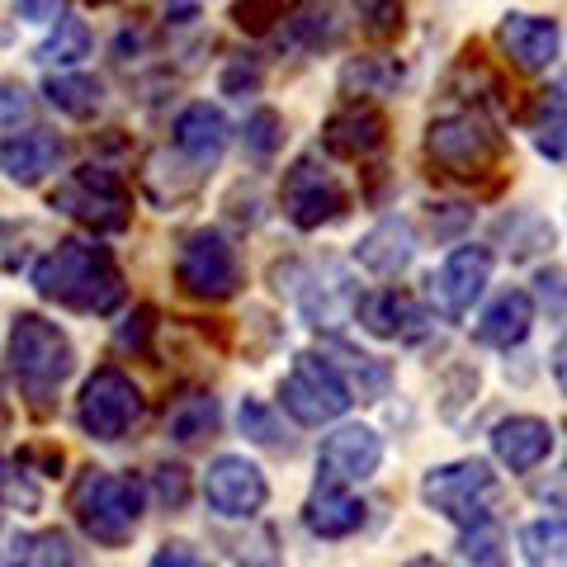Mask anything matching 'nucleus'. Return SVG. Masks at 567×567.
<instances>
[{
	"instance_id": "3c124183",
	"label": "nucleus",
	"mask_w": 567,
	"mask_h": 567,
	"mask_svg": "<svg viewBox=\"0 0 567 567\" xmlns=\"http://www.w3.org/2000/svg\"><path fill=\"white\" fill-rule=\"evenodd\" d=\"M10 421V398H6V374H0V425Z\"/></svg>"
},
{
	"instance_id": "6e6552de",
	"label": "nucleus",
	"mask_w": 567,
	"mask_h": 567,
	"mask_svg": "<svg viewBox=\"0 0 567 567\" xmlns=\"http://www.w3.org/2000/svg\"><path fill=\"white\" fill-rule=\"evenodd\" d=\"M175 284H181L185 298H199V303H227V298H237L241 289L237 246L218 227L189 233L181 241V256H175Z\"/></svg>"
},
{
	"instance_id": "4c0bfd02",
	"label": "nucleus",
	"mask_w": 567,
	"mask_h": 567,
	"mask_svg": "<svg viewBox=\"0 0 567 567\" xmlns=\"http://www.w3.org/2000/svg\"><path fill=\"white\" fill-rule=\"evenodd\" d=\"M241 147H246V156H256V162H270L284 147V118L275 110H256L241 128Z\"/></svg>"
},
{
	"instance_id": "dca6fc26",
	"label": "nucleus",
	"mask_w": 567,
	"mask_h": 567,
	"mask_svg": "<svg viewBox=\"0 0 567 567\" xmlns=\"http://www.w3.org/2000/svg\"><path fill=\"white\" fill-rule=\"evenodd\" d=\"M227 137H233V128H227L223 110H213L208 100H194L181 110V118H175L171 128V142H175V156L181 162H189L199 175H213L227 152Z\"/></svg>"
},
{
	"instance_id": "393cba45",
	"label": "nucleus",
	"mask_w": 567,
	"mask_h": 567,
	"mask_svg": "<svg viewBox=\"0 0 567 567\" xmlns=\"http://www.w3.org/2000/svg\"><path fill=\"white\" fill-rule=\"evenodd\" d=\"M204 181L208 175H199L189 162H181V156H171V152H152L147 166H142V189H147V199L162 204V208H175V204L194 199Z\"/></svg>"
},
{
	"instance_id": "b1692460",
	"label": "nucleus",
	"mask_w": 567,
	"mask_h": 567,
	"mask_svg": "<svg viewBox=\"0 0 567 567\" xmlns=\"http://www.w3.org/2000/svg\"><path fill=\"white\" fill-rule=\"evenodd\" d=\"M303 525L317 539H350L364 525V502H354L350 487L317 483L312 496L303 502Z\"/></svg>"
},
{
	"instance_id": "aec40b11",
	"label": "nucleus",
	"mask_w": 567,
	"mask_h": 567,
	"mask_svg": "<svg viewBox=\"0 0 567 567\" xmlns=\"http://www.w3.org/2000/svg\"><path fill=\"white\" fill-rule=\"evenodd\" d=\"M62 162V137L48 133V128H24V133H10L0 142V171H6V181L14 185H43L52 171Z\"/></svg>"
},
{
	"instance_id": "f8f14e48",
	"label": "nucleus",
	"mask_w": 567,
	"mask_h": 567,
	"mask_svg": "<svg viewBox=\"0 0 567 567\" xmlns=\"http://www.w3.org/2000/svg\"><path fill=\"white\" fill-rule=\"evenodd\" d=\"M204 502L223 520H256L270 502V483L246 454H218L204 473Z\"/></svg>"
},
{
	"instance_id": "cd10ccee",
	"label": "nucleus",
	"mask_w": 567,
	"mask_h": 567,
	"mask_svg": "<svg viewBox=\"0 0 567 567\" xmlns=\"http://www.w3.org/2000/svg\"><path fill=\"white\" fill-rule=\"evenodd\" d=\"M218 425H223L218 398H213V393H185L181 402L171 406V416H166V435L175 440V445H199V440L218 435Z\"/></svg>"
},
{
	"instance_id": "ea45409f",
	"label": "nucleus",
	"mask_w": 567,
	"mask_h": 567,
	"mask_svg": "<svg viewBox=\"0 0 567 567\" xmlns=\"http://www.w3.org/2000/svg\"><path fill=\"white\" fill-rule=\"evenodd\" d=\"M0 506H24V511H39V487L24 477L20 464H10L0 454Z\"/></svg>"
},
{
	"instance_id": "49530a36",
	"label": "nucleus",
	"mask_w": 567,
	"mask_h": 567,
	"mask_svg": "<svg viewBox=\"0 0 567 567\" xmlns=\"http://www.w3.org/2000/svg\"><path fill=\"white\" fill-rule=\"evenodd\" d=\"M33 464H39L48 477H58V468H62V450H58V445H29V450H20V468L29 473Z\"/></svg>"
},
{
	"instance_id": "09e8293b",
	"label": "nucleus",
	"mask_w": 567,
	"mask_h": 567,
	"mask_svg": "<svg viewBox=\"0 0 567 567\" xmlns=\"http://www.w3.org/2000/svg\"><path fill=\"white\" fill-rule=\"evenodd\" d=\"M260 85V66H227L223 71V95H246V91H256Z\"/></svg>"
},
{
	"instance_id": "412c9836",
	"label": "nucleus",
	"mask_w": 567,
	"mask_h": 567,
	"mask_svg": "<svg viewBox=\"0 0 567 567\" xmlns=\"http://www.w3.org/2000/svg\"><path fill=\"white\" fill-rule=\"evenodd\" d=\"M412 256H416V233H412V223L406 218H398V213L379 218L360 237V246H354V260H360L369 275H379V279H398L406 265H412Z\"/></svg>"
},
{
	"instance_id": "c85d7f7f",
	"label": "nucleus",
	"mask_w": 567,
	"mask_h": 567,
	"mask_svg": "<svg viewBox=\"0 0 567 567\" xmlns=\"http://www.w3.org/2000/svg\"><path fill=\"white\" fill-rule=\"evenodd\" d=\"M6 567H76V548L62 529H39V535H10Z\"/></svg>"
},
{
	"instance_id": "a211bd4d",
	"label": "nucleus",
	"mask_w": 567,
	"mask_h": 567,
	"mask_svg": "<svg viewBox=\"0 0 567 567\" xmlns=\"http://www.w3.org/2000/svg\"><path fill=\"white\" fill-rule=\"evenodd\" d=\"M388 142V118L374 104H346L322 123V147L341 162H364Z\"/></svg>"
},
{
	"instance_id": "423d86ee",
	"label": "nucleus",
	"mask_w": 567,
	"mask_h": 567,
	"mask_svg": "<svg viewBox=\"0 0 567 567\" xmlns=\"http://www.w3.org/2000/svg\"><path fill=\"white\" fill-rule=\"evenodd\" d=\"M350 402H354V393L322 350H298L293 369L279 379V406L298 425H327L336 416H346Z\"/></svg>"
},
{
	"instance_id": "a878e982",
	"label": "nucleus",
	"mask_w": 567,
	"mask_h": 567,
	"mask_svg": "<svg viewBox=\"0 0 567 567\" xmlns=\"http://www.w3.org/2000/svg\"><path fill=\"white\" fill-rule=\"evenodd\" d=\"M327 360L341 369L346 388H350V393H360L364 402H379V398H388V388H393V369H388L383 360H374V354L346 346V341H331Z\"/></svg>"
},
{
	"instance_id": "5fc2aeb1",
	"label": "nucleus",
	"mask_w": 567,
	"mask_h": 567,
	"mask_svg": "<svg viewBox=\"0 0 567 567\" xmlns=\"http://www.w3.org/2000/svg\"><path fill=\"white\" fill-rule=\"evenodd\" d=\"M85 6H114V0H85Z\"/></svg>"
},
{
	"instance_id": "58836bf2",
	"label": "nucleus",
	"mask_w": 567,
	"mask_h": 567,
	"mask_svg": "<svg viewBox=\"0 0 567 567\" xmlns=\"http://www.w3.org/2000/svg\"><path fill=\"white\" fill-rule=\"evenodd\" d=\"M354 10H360V20H364V29L374 33V39H398L402 24H406L402 0H354Z\"/></svg>"
},
{
	"instance_id": "473e14b6",
	"label": "nucleus",
	"mask_w": 567,
	"mask_h": 567,
	"mask_svg": "<svg viewBox=\"0 0 567 567\" xmlns=\"http://www.w3.org/2000/svg\"><path fill=\"white\" fill-rule=\"evenodd\" d=\"M529 137H535L539 156H548L554 166H563V85L539 91L535 110H529Z\"/></svg>"
},
{
	"instance_id": "9b49d317",
	"label": "nucleus",
	"mask_w": 567,
	"mask_h": 567,
	"mask_svg": "<svg viewBox=\"0 0 567 567\" xmlns=\"http://www.w3.org/2000/svg\"><path fill=\"white\" fill-rule=\"evenodd\" d=\"M270 275H289L293 279L298 308H303V317L317 331L336 336L354 317V303H360V284H354L346 265H336V260L322 265V275H303V279H298V265H275Z\"/></svg>"
},
{
	"instance_id": "c03bdc74",
	"label": "nucleus",
	"mask_w": 567,
	"mask_h": 567,
	"mask_svg": "<svg viewBox=\"0 0 567 567\" xmlns=\"http://www.w3.org/2000/svg\"><path fill=\"white\" fill-rule=\"evenodd\" d=\"M147 567H213V563H208L189 539H166V544L152 554Z\"/></svg>"
},
{
	"instance_id": "20e7f679",
	"label": "nucleus",
	"mask_w": 567,
	"mask_h": 567,
	"mask_svg": "<svg viewBox=\"0 0 567 567\" xmlns=\"http://www.w3.org/2000/svg\"><path fill=\"white\" fill-rule=\"evenodd\" d=\"M425 162L445 181H487L506 166V137L483 110H454L425 123Z\"/></svg>"
},
{
	"instance_id": "7ed1b4c3",
	"label": "nucleus",
	"mask_w": 567,
	"mask_h": 567,
	"mask_svg": "<svg viewBox=\"0 0 567 567\" xmlns=\"http://www.w3.org/2000/svg\"><path fill=\"white\" fill-rule=\"evenodd\" d=\"M10 369H14V379H20V393L29 398L33 416H48L58 388L76 374V346H71V336L58 322H48L43 312H14Z\"/></svg>"
},
{
	"instance_id": "9d476101",
	"label": "nucleus",
	"mask_w": 567,
	"mask_h": 567,
	"mask_svg": "<svg viewBox=\"0 0 567 567\" xmlns=\"http://www.w3.org/2000/svg\"><path fill=\"white\" fill-rule=\"evenodd\" d=\"M492 496H496V473L487 458H454V464H440L421 477V502L450 525H468L487 516Z\"/></svg>"
},
{
	"instance_id": "c756f323",
	"label": "nucleus",
	"mask_w": 567,
	"mask_h": 567,
	"mask_svg": "<svg viewBox=\"0 0 567 567\" xmlns=\"http://www.w3.org/2000/svg\"><path fill=\"white\" fill-rule=\"evenodd\" d=\"M58 29L48 33V39L33 48V58H39L43 66H58V71H71L76 62L91 58V24L85 20H71V14H62V20H52Z\"/></svg>"
},
{
	"instance_id": "603ef678",
	"label": "nucleus",
	"mask_w": 567,
	"mask_h": 567,
	"mask_svg": "<svg viewBox=\"0 0 567 567\" xmlns=\"http://www.w3.org/2000/svg\"><path fill=\"white\" fill-rule=\"evenodd\" d=\"M554 379H558V388H563V341L554 346Z\"/></svg>"
},
{
	"instance_id": "864d4df0",
	"label": "nucleus",
	"mask_w": 567,
	"mask_h": 567,
	"mask_svg": "<svg viewBox=\"0 0 567 567\" xmlns=\"http://www.w3.org/2000/svg\"><path fill=\"white\" fill-rule=\"evenodd\" d=\"M406 567H445V563H435V558H425V554H421V558H412Z\"/></svg>"
},
{
	"instance_id": "2f4dec72",
	"label": "nucleus",
	"mask_w": 567,
	"mask_h": 567,
	"mask_svg": "<svg viewBox=\"0 0 567 567\" xmlns=\"http://www.w3.org/2000/svg\"><path fill=\"white\" fill-rule=\"evenodd\" d=\"M458 548H464V558L473 567H511V544H506V529L502 520L492 516H477L464 525V539H458Z\"/></svg>"
},
{
	"instance_id": "ddd939ff",
	"label": "nucleus",
	"mask_w": 567,
	"mask_h": 567,
	"mask_svg": "<svg viewBox=\"0 0 567 567\" xmlns=\"http://www.w3.org/2000/svg\"><path fill=\"white\" fill-rule=\"evenodd\" d=\"M487 284H492V251L487 246H473V241L454 246V251L440 260V270L431 275V303L445 312L450 322H464Z\"/></svg>"
},
{
	"instance_id": "4468645a",
	"label": "nucleus",
	"mask_w": 567,
	"mask_h": 567,
	"mask_svg": "<svg viewBox=\"0 0 567 567\" xmlns=\"http://www.w3.org/2000/svg\"><path fill=\"white\" fill-rule=\"evenodd\" d=\"M383 464V435L374 425H336V431L322 440L317 450V483H336V487H354V483H369Z\"/></svg>"
},
{
	"instance_id": "37998d69",
	"label": "nucleus",
	"mask_w": 567,
	"mask_h": 567,
	"mask_svg": "<svg viewBox=\"0 0 567 567\" xmlns=\"http://www.w3.org/2000/svg\"><path fill=\"white\" fill-rule=\"evenodd\" d=\"M152 331H156V308L142 303L137 312H128V322L118 327V346H123V350H133V354H147Z\"/></svg>"
},
{
	"instance_id": "4be33fe9",
	"label": "nucleus",
	"mask_w": 567,
	"mask_h": 567,
	"mask_svg": "<svg viewBox=\"0 0 567 567\" xmlns=\"http://www.w3.org/2000/svg\"><path fill=\"white\" fill-rule=\"evenodd\" d=\"M529 327H535V293H525V289H506V293H496L487 312L477 317V327H473V341L477 346H492V350H516Z\"/></svg>"
},
{
	"instance_id": "f257e3e1",
	"label": "nucleus",
	"mask_w": 567,
	"mask_h": 567,
	"mask_svg": "<svg viewBox=\"0 0 567 567\" xmlns=\"http://www.w3.org/2000/svg\"><path fill=\"white\" fill-rule=\"evenodd\" d=\"M29 284L43 303H58L81 317H110L128 298V284H123L114 251L81 237H62L52 251H43L39 265L29 270Z\"/></svg>"
},
{
	"instance_id": "e433bc0d",
	"label": "nucleus",
	"mask_w": 567,
	"mask_h": 567,
	"mask_svg": "<svg viewBox=\"0 0 567 567\" xmlns=\"http://www.w3.org/2000/svg\"><path fill=\"white\" fill-rule=\"evenodd\" d=\"M241 435L251 440V445H265V450H289V435H284V421L275 406H265L260 398H241Z\"/></svg>"
},
{
	"instance_id": "1a4fd4ad",
	"label": "nucleus",
	"mask_w": 567,
	"mask_h": 567,
	"mask_svg": "<svg viewBox=\"0 0 567 567\" xmlns=\"http://www.w3.org/2000/svg\"><path fill=\"white\" fill-rule=\"evenodd\" d=\"M142 421V393L137 383L123 374L118 364H100L91 379H85L81 398H76V425L81 435L100 440V445H114Z\"/></svg>"
},
{
	"instance_id": "6ab92c4d",
	"label": "nucleus",
	"mask_w": 567,
	"mask_h": 567,
	"mask_svg": "<svg viewBox=\"0 0 567 567\" xmlns=\"http://www.w3.org/2000/svg\"><path fill=\"white\" fill-rule=\"evenodd\" d=\"M558 445V431L548 425L544 416H506V421H496V431H492V454L502 458V464L511 473H535L548 454H554Z\"/></svg>"
},
{
	"instance_id": "c9c22d12",
	"label": "nucleus",
	"mask_w": 567,
	"mask_h": 567,
	"mask_svg": "<svg viewBox=\"0 0 567 567\" xmlns=\"http://www.w3.org/2000/svg\"><path fill=\"white\" fill-rule=\"evenodd\" d=\"M563 544H567L563 516L529 520V525L520 529V554H525L529 567H558V563H563Z\"/></svg>"
},
{
	"instance_id": "de8ad7c7",
	"label": "nucleus",
	"mask_w": 567,
	"mask_h": 567,
	"mask_svg": "<svg viewBox=\"0 0 567 567\" xmlns=\"http://www.w3.org/2000/svg\"><path fill=\"white\" fill-rule=\"evenodd\" d=\"M539 298H544V303H554V322H558V317H563V270H558V265H548V270H539Z\"/></svg>"
},
{
	"instance_id": "0eeeda50",
	"label": "nucleus",
	"mask_w": 567,
	"mask_h": 567,
	"mask_svg": "<svg viewBox=\"0 0 567 567\" xmlns=\"http://www.w3.org/2000/svg\"><path fill=\"white\" fill-rule=\"evenodd\" d=\"M279 208H284V218H289L298 233H322V227L346 218L350 194L327 171L322 156L303 152L289 171H284V181H279Z\"/></svg>"
},
{
	"instance_id": "8fccbe9b",
	"label": "nucleus",
	"mask_w": 567,
	"mask_h": 567,
	"mask_svg": "<svg viewBox=\"0 0 567 567\" xmlns=\"http://www.w3.org/2000/svg\"><path fill=\"white\" fill-rule=\"evenodd\" d=\"M24 95L29 91H24V85H14V81L0 85V118H24L29 114V100Z\"/></svg>"
},
{
	"instance_id": "7c9ffc66",
	"label": "nucleus",
	"mask_w": 567,
	"mask_h": 567,
	"mask_svg": "<svg viewBox=\"0 0 567 567\" xmlns=\"http://www.w3.org/2000/svg\"><path fill=\"white\" fill-rule=\"evenodd\" d=\"M402 81H406V71L398 58H360V62H346L341 71L346 95H398Z\"/></svg>"
},
{
	"instance_id": "f704fd0d",
	"label": "nucleus",
	"mask_w": 567,
	"mask_h": 567,
	"mask_svg": "<svg viewBox=\"0 0 567 567\" xmlns=\"http://www.w3.org/2000/svg\"><path fill=\"white\" fill-rule=\"evenodd\" d=\"M227 558L237 567H284V548H279V529L275 525H251L246 535H223Z\"/></svg>"
},
{
	"instance_id": "39448f33",
	"label": "nucleus",
	"mask_w": 567,
	"mask_h": 567,
	"mask_svg": "<svg viewBox=\"0 0 567 567\" xmlns=\"http://www.w3.org/2000/svg\"><path fill=\"white\" fill-rule=\"evenodd\" d=\"M52 208L91 233H123L133 223V189L110 166H81L52 189Z\"/></svg>"
},
{
	"instance_id": "a18cd8bd",
	"label": "nucleus",
	"mask_w": 567,
	"mask_h": 567,
	"mask_svg": "<svg viewBox=\"0 0 567 567\" xmlns=\"http://www.w3.org/2000/svg\"><path fill=\"white\" fill-rule=\"evenodd\" d=\"M14 14L24 24H52L66 14V0H14Z\"/></svg>"
},
{
	"instance_id": "5701e85b",
	"label": "nucleus",
	"mask_w": 567,
	"mask_h": 567,
	"mask_svg": "<svg viewBox=\"0 0 567 567\" xmlns=\"http://www.w3.org/2000/svg\"><path fill=\"white\" fill-rule=\"evenodd\" d=\"M341 6L336 0H293V10L284 14V43L298 52H327L341 43Z\"/></svg>"
},
{
	"instance_id": "2eb2a0df",
	"label": "nucleus",
	"mask_w": 567,
	"mask_h": 567,
	"mask_svg": "<svg viewBox=\"0 0 567 567\" xmlns=\"http://www.w3.org/2000/svg\"><path fill=\"white\" fill-rule=\"evenodd\" d=\"M496 43L511 58V66L520 71H548L558 66V52H563V24L554 14H525V10H511L502 24H496Z\"/></svg>"
},
{
	"instance_id": "bb28decb",
	"label": "nucleus",
	"mask_w": 567,
	"mask_h": 567,
	"mask_svg": "<svg viewBox=\"0 0 567 567\" xmlns=\"http://www.w3.org/2000/svg\"><path fill=\"white\" fill-rule=\"evenodd\" d=\"M43 95H48V104H52L58 114L85 123V118H95V114H100L104 85H100L95 76H85V71H58V76H48V81H43Z\"/></svg>"
},
{
	"instance_id": "79ce46f5",
	"label": "nucleus",
	"mask_w": 567,
	"mask_h": 567,
	"mask_svg": "<svg viewBox=\"0 0 567 567\" xmlns=\"http://www.w3.org/2000/svg\"><path fill=\"white\" fill-rule=\"evenodd\" d=\"M152 487H156V502H162L166 511H185V502H189V473L181 464H156Z\"/></svg>"
},
{
	"instance_id": "f3484780",
	"label": "nucleus",
	"mask_w": 567,
	"mask_h": 567,
	"mask_svg": "<svg viewBox=\"0 0 567 567\" xmlns=\"http://www.w3.org/2000/svg\"><path fill=\"white\" fill-rule=\"evenodd\" d=\"M354 317H360L364 331L379 336V341H416L421 331H431V312L402 289L364 293L360 303H354Z\"/></svg>"
},
{
	"instance_id": "a19ab883",
	"label": "nucleus",
	"mask_w": 567,
	"mask_h": 567,
	"mask_svg": "<svg viewBox=\"0 0 567 567\" xmlns=\"http://www.w3.org/2000/svg\"><path fill=\"white\" fill-rule=\"evenodd\" d=\"M233 20L241 33H270L284 20V0H237Z\"/></svg>"
},
{
	"instance_id": "72a5a7b5",
	"label": "nucleus",
	"mask_w": 567,
	"mask_h": 567,
	"mask_svg": "<svg viewBox=\"0 0 567 567\" xmlns=\"http://www.w3.org/2000/svg\"><path fill=\"white\" fill-rule=\"evenodd\" d=\"M502 241H506L511 260H529L554 246V227H548L535 208H520V213H511V218H502Z\"/></svg>"
},
{
	"instance_id": "f03ea898",
	"label": "nucleus",
	"mask_w": 567,
	"mask_h": 567,
	"mask_svg": "<svg viewBox=\"0 0 567 567\" xmlns=\"http://www.w3.org/2000/svg\"><path fill=\"white\" fill-rule=\"evenodd\" d=\"M66 506H71V516H76L85 539H95L100 548H128L137 525H142L147 492H142V483L133 473L81 468L71 477Z\"/></svg>"
}]
</instances>
